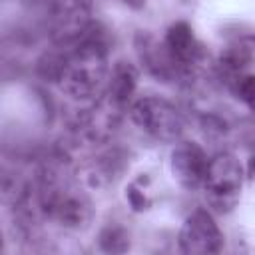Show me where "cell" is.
Returning <instances> with one entry per match:
<instances>
[{
    "instance_id": "obj_6",
    "label": "cell",
    "mask_w": 255,
    "mask_h": 255,
    "mask_svg": "<svg viewBox=\"0 0 255 255\" xmlns=\"http://www.w3.org/2000/svg\"><path fill=\"white\" fill-rule=\"evenodd\" d=\"M92 0H52L50 36L56 46L74 44L92 22Z\"/></svg>"
},
{
    "instance_id": "obj_7",
    "label": "cell",
    "mask_w": 255,
    "mask_h": 255,
    "mask_svg": "<svg viewBox=\"0 0 255 255\" xmlns=\"http://www.w3.org/2000/svg\"><path fill=\"white\" fill-rule=\"evenodd\" d=\"M207 165H209V157L197 141H189V139L175 141L169 153V169L173 179L181 187L189 191L201 189L207 175Z\"/></svg>"
},
{
    "instance_id": "obj_14",
    "label": "cell",
    "mask_w": 255,
    "mask_h": 255,
    "mask_svg": "<svg viewBox=\"0 0 255 255\" xmlns=\"http://www.w3.org/2000/svg\"><path fill=\"white\" fill-rule=\"evenodd\" d=\"M128 8H131V10H143L145 8V4H147V0H122Z\"/></svg>"
},
{
    "instance_id": "obj_1",
    "label": "cell",
    "mask_w": 255,
    "mask_h": 255,
    "mask_svg": "<svg viewBox=\"0 0 255 255\" xmlns=\"http://www.w3.org/2000/svg\"><path fill=\"white\" fill-rule=\"evenodd\" d=\"M131 122L157 141L175 143L181 139L185 122L179 110L159 96H141L129 104Z\"/></svg>"
},
{
    "instance_id": "obj_10",
    "label": "cell",
    "mask_w": 255,
    "mask_h": 255,
    "mask_svg": "<svg viewBox=\"0 0 255 255\" xmlns=\"http://www.w3.org/2000/svg\"><path fill=\"white\" fill-rule=\"evenodd\" d=\"M137 82H139L137 66L131 64L129 60H118L110 68V76H108L104 94L120 108H126L137 90Z\"/></svg>"
},
{
    "instance_id": "obj_11",
    "label": "cell",
    "mask_w": 255,
    "mask_h": 255,
    "mask_svg": "<svg viewBox=\"0 0 255 255\" xmlns=\"http://www.w3.org/2000/svg\"><path fill=\"white\" fill-rule=\"evenodd\" d=\"M98 245L104 253H126L129 249V233L122 225H106L98 235Z\"/></svg>"
},
{
    "instance_id": "obj_2",
    "label": "cell",
    "mask_w": 255,
    "mask_h": 255,
    "mask_svg": "<svg viewBox=\"0 0 255 255\" xmlns=\"http://www.w3.org/2000/svg\"><path fill=\"white\" fill-rule=\"evenodd\" d=\"M243 179H245V169L233 153L229 151L215 153L213 157H209L207 175L201 187L207 195V203L219 213L229 211L239 199Z\"/></svg>"
},
{
    "instance_id": "obj_15",
    "label": "cell",
    "mask_w": 255,
    "mask_h": 255,
    "mask_svg": "<svg viewBox=\"0 0 255 255\" xmlns=\"http://www.w3.org/2000/svg\"><path fill=\"white\" fill-rule=\"evenodd\" d=\"M245 175H249L251 179H255V155L249 159V163H247V167H245Z\"/></svg>"
},
{
    "instance_id": "obj_5",
    "label": "cell",
    "mask_w": 255,
    "mask_h": 255,
    "mask_svg": "<svg viewBox=\"0 0 255 255\" xmlns=\"http://www.w3.org/2000/svg\"><path fill=\"white\" fill-rule=\"evenodd\" d=\"M124 108L114 104L106 94L98 98V102L84 110L72 124V131L76 137L88 141V143H108L114 135V131L120 126Z\"/></svg>"
},
{
    "instance_id": "obj_12",
    "label": "cell",
    "mask_w": 255,
    "mask_h": 255,
    "mask_svg": "<svg viewBox=\"0 0 255 255\" xmlns=\"http://www.w3.org/2000/svg\"><path fill=\"white\" fill-rule=\"evenodd\" d=\"M233 90H235L237 98L251 112H255V74H241L233 82Z\"/></svg>"
},
{
    "instance_id": "obj_9",
    "label": "cell",
    "mask_w": 255,
    "mask_h": 255,
    "mask_svg": "<svg viewBox=\"0 0 255 255\" xmlns=\"http://www.w3.org/2000/svg\"><path fill=\"white\" fill-rule=\"evenodd\" d=\"M163 42L167 44L169 52L189 70L193 72L205 58V48L203 44L195 38L191 26L183 20H177L173 22L167 30H165V36H163Z\"/></svg>"
},
{
    "instance_id": "obj_3",
    "label": "cell",
    "mask_w": 255,
    "mask_h": 255,
    "mask_svg": "<svg viewBox=\"0 0 255 255\" xmlns=\"http://www.w3.org/2000/svg\"><path fill=\"white\" fill-rule=\"evenodd\" d=\"M225 237L213 217V213L205 207L193 209L177 235V247L185 255H209L219 253L223 249Z\"/></svg>"
},
{
    "instance_id": "obj_13",
    "label": "cell",
    "mask_w": 255,
    "mask_h": 255,
    "mask_svg": "<svg viewBox=\"0 0 255 255\" xmlns=\"http://www.w3.org/2000/svg\"><path fill=\"white\" fill-rule=\"evenodd\" d=\"M126 199L129 203V207L133 211H145L151 207V199L147 197V193L137 185V183H129L126 189Z\"/></svg>"
},
{
    "instance_id": "obj_8",
    "label": "cell",
    "mask_w": 255,
    "mask_h": 255,
    "mask_svg": "<svg viewBox=\"0 0 255 255\" xmlns=\"http://www.w3.org/2000/svg\"><path fill=\"white\" fill-rule=\"evenodd\" d=\"M128 155L120 147H110L96 157H92L82 167V177L88 187H108L112 185L128 167Z\"/></svg>"
},
{
    "instance_id": "obj_4",
    "label": "cell",
    "mask_w": 255,
    "mask_h": 255,
    "mask_svg": "<svg viewBox=\"0 0 255 255\" xmlns=\"http://www.w3.org/2000/svg\"><path fill=\"white\" fill-rule=\"evenodd\" d=\"M133 48L141 68L159 82H177L191 74L169 52L167 44L163 40H157L149 32H137L133 38Z\"/></svg>"
}]
</instances>
